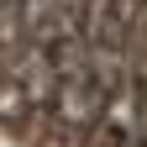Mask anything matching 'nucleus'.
<instances>
[{
	"mask_svg": "<svg viewBox=\"0 0 147 147\" xmlns=\"http://www.w3.org/2000/svg\"><path fill=\"white\" fill-rule=\"evenodd\" d=\"M147 0H79V37L95 53H126L137 16Z\"/></svg>",
	"mask_w": 147,
	"mask_h": 147,
	"instance_id": "1",
	"label": "nucleus"
},
{
	"mask_svg": "<svg viewBox=\"0 0 147 147\" xmlns=\"http://www.w3.org/2000/svg\"><path fill=\"white\" fill-rule=\"evenodd\" d=\"M16 5H21V0H0V16H5V11H16Z\"/></svg>",
	"mask_w": 147,
	"mask_h": 147,
	"instance_id": "2",
	"label": "nucleus"
}]
</instances>
